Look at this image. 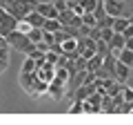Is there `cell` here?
Wrapping results in <instances>:
<instances>
[{
  "mask_svg": "<svg viewBox=\"0 0 133 125\" xmlns=\"http://www.w3.org/2000/svg\"><path fill=\"white\" fill-rule=\"evenodd\" d=\"M122 2H127V0H122Z\"/></svg>",
  "mask_w": 133,
  "mask_h": 125,
  "instance_id": "obj_28",
  "label": "cell"
},
{
  "mask_svg": "<svg viewBox=\"0 0 133 125\" xmlns=\"http://www.w3.org/2000/svg\"><path fill=\"white\" fill-rule=\"evenodd\" d=\"M109 49H111V54L118 56L120 49H124V36L122 34H113V38L109 40Z\"/></svg>",
  "mask_w": 133,
  "mask_h": 125,
  "instance_id": "obj_8",
  "label": "cell"
},
{
  "mask_svg": "<svg viewBox=\"0 0 133 125\" xmlns=\"http://www.w3.org/2000/svg\"><path fill=\"white\" fill-rule=\"evenodd\" d=\"M9 67V58H0V74H5Z\"/></svg>",
  "mask_w": 133,
  "mask_h": 125,
  "instance_id": "obj_26",
  "label": "cell"
},
{
  "mask_svg": "<svg viewBox=\"0 0 133 125\" xmlns=\"http://www.w3.org/2000/svg\"><path fill=\"white\" fill-rule=\"evenodd\" d=\"M36 11H40L44 18H58V11H56V7H53V2H38Z\"/></svg>",
  "mask_w": 133,
  "mask_h": 125,
  "instance_id": "obj_7",
  "label": "cell"
},
{
  "mask_svg": "<svg viewBox=\"0 0 133 125\" xmlns=\"http://www.w3.org/2000/svg\"><path fill=\"white\" fill-rule=\"evenodd\" d=\"M5 40L16 49V52H22V54H29L31 47H33V43L27 38V34H22V31H18V29H11L9 34L5 36Z\"/></svg>",
  "mask_w": 133,
  "mask_h": 125,
  "instance_id": "obj_1",
  "label": "cell"
},
{
  "mask_svg": "<svg viewBox=\"0 0 133 125\" xmlns=\"http://www.w3.org/2000/svg\"><path fill=\"white\" fill-rule=\"evenodd\" d=\"M53 7H56V11L60 14V11L69 9V0H53Z\"/></svg>",
  "mask_w": 133,
  "mask_h": 125,
  "instance_id": "obj_20",
  "label": "cell"
},
{
  "mask_svg": "<svg viewBox=\"0 0 133 125\" xmlns=\"http://www.w3.org/2000/svg\"><path fill=\"white\" fill-rule=\"evenodd\" d=\"M124 47H129V49H133V38H124Z\"/></svg>",
  "mask_w": 133,
  "mask_h": 125,
  "instance_id": "obj_27",
  "label": "cell"
},
{
  "mask_svg": "<svg viewBox=\"0 0 133 125\" xmlns=\"http://www.w3.org/2000/svg\"><path fill=\"white\" fill-rule=\"evenodd\" d=\"M118 60L124 62V65H129V67H133V49H129V47L120 49L118 52Z\"/></svg>",
  "mask_w": 133,
  "mask_h": 125,
  "instance_id": "obj_10",
  "label": "cell"
},
{
  "mask_svg": "<svg viewBox=\"0 0 133 125\" xmlns=\"http://www.w3.org/2000/svg\"><path fill=\"white\" fill-rule=\"evenodd\" d=\"M82 112V101H78V98H73L71 107H69V114H80Z\"/></svg>",
  "mask_w": 133,
  "mask_h": 125,
  "instance_id": "obj_19",
  "label": "cell"
},
{
  "mask_svg": "<svg viewBox=\"0 0 133 125\" xmlns=\"http://www.w3.org/2000/svg\"><path fill=\"white\" fill-rule=\"evenodd\" d=\"M102 2H104V11L109 16H122L124 14V5H127V2H122V0H102Z\"/></svg>",
  "mask_w": 133,
  "mask_h": 125,
  "instance_id": "obj_4",
  "label": "cell"
},
{
  "mask_svg": "<svg viewBox=\"0 0 133 125\" xmlns=\"http://www.w3.org/2000/svg\"><path fill=\"white\" fill-rule=\"evenodd\" d=\"M24 20H27V22L31 25V27H42V25H44V20H47V18H44V16L40 14V11L31 9V11H29L27 16H24Z\"/></svg>",
  "mask_w": 133,
  "mask_h": 125,
  "instance_id": "obj_6",
  "label": "cell"
},
{
  "mask_svg": "<svg viewBox=\"0 0 133 125\" xmlns=\"http://www.w3.org/2000/svg\"><path fill=\"white\" fill-rule=\"evenodd\" d=\"M122 36H124V38H133V20H131V22L127 25V27H124Z\"/></svg>",
  "mask_w": 133,
  "mask_h": 125,
  "instance_id": "obj_25",
  "label": "cell"
},
{
  "mask_svg": "<svg viewBox=\"0 0 133 125\" xmlns=\"http://www.w3.org/2000/svg\"><path fill=\"white\" fill-rule=\"evenodd\" d=\"M95 52L102 54V56H107V54L111 52V49H109V43H104L102 38H98V40H95Z\"/></svg>",
  "mask_w": 133,
  "mask_h": 125,
  "instance_id": "obj_13",
  "label": "cell"
},
{
  "mask_svg": "<svg viewBox=\"0 0 133 125\" xmlns=\"http://www.w3.org/2000/svg\"><path fill=\"white\" fill-rule=\"evenodd\" d=\"M122 98L124 101H133V89L131 87H127V85L122 87Z\"/></svg>",
  "mask_w": 133,
  "mask_h": 125,
  "instance_id": "obj_23",
  "label": "cell"
},
{
  "mask_svg": "<svg viewBox=\"0 0 133 125\" xmlns=\"http://www.w3.org/2000/svg\"><path fill=\"white\" fill-rule=\"evenodd\" d=\"M69 76H71V74H69V69H66V67H56V78H58V81L69 83Z\"/></svg>",
  "mask_w": 133,
  "mask_h": 125,
  "instance_id": "obj_14",
  "label": "cell"
},
{
  "mask_svg": "<svg viewBox=\"0 0 133 125\" xmlns=\"http://www.w3.org/2000/svg\"><path fill=\"white\" fill-rule=\"evenodd\" d=\"M47 85H49L47 81H42V78H38V76H36L27 94H29L31 98H40V96H44V94H47Z\"/></svg>",
  "mask_w": 133,
  "mask_h": 125,
  "instance_id": "obj_3",
  "label": "cell"
},
{
  "mask_svg": "<svg viewBox=\"0 0 133 125\" xmlns=\"http://www.w3.org/2000/svg\"><path fill=\"white\" fill-rule=\"evenodd\" d=\"M58 56H60V54H58V52H53V49H49V52L44 54V60H47V62H51V65H56Z\"/></svg>",
  "mask_w": 133,
  "mask_h": 125,
  "instance_id": "obj_21",
  "label": "cell"
},
{
  "mask_svg": "<svg viewBox=\"0 0 133 125\" xmlns=\"http://www.w3.org/2000/svg\"><path fill=\"white\" fill-rule=\"evenodd\" d=\"M16 29H18V31H22V34H29V29H31V25L27 22V20H16Z\"/></svg>",
  "mask_w": 133,
  "mask_h": 125,
  "instance_id": "obj_18",
  "label": "cell"
},
{
  "mask_svg": "<svg viewBox=\"0 0 133 125\" xmlns=\"http://www.w3.org/2000/svg\"><path fill=\"white\" fill-rule=\"evenodd\" d=\"M60 27H62V25H60V20H58V18H47V20H44V25H42L44 31H51V34H56Z\"/></svg>",
  "mask_w": 133,
  "mask_h": 125,
  "instance_id": "obj_12",
  "label": "cell"
},
{
  "mask_svg": "<svg viewBox=\"0 0 133 125\" xmlns=\"http://www.w3.org/2000/svg\"><path fill=\"white\" fill-rule=\"evenodd\" d=\"M113 34H115V31L111 27H100V38L104 40V43H109V40L113 38Z\"/></svg>",
  "mask_w": 133,
  "mask_h": 125,
  "instance_id": "obj_17",
  "label": "cell"
},
{
  "mask_svg": "<svg viewBox=\"0 0 133 125\" xmlns=\"http://www.w3.org/2000/svg\"><path fill=\"white\" fill-rule=\"evenodd\" d=\"M36 69H38V65H36V60H33V58H24V62H22V69H20V72H36Z\"/></svg>",
  "mask_w": 133,
  "mask_h": 125,
  "instance_id": "obj_16",
  "label": "cell"
},
{
  "mask_svg": "<svg viewBox=\"0 0 133 125\" xmlns=\"http://www.w3.org/2000/svg\"><path fill=\"white\" fill-rule=\"evenodd\" d=\"M87 69V58L84 56H78L76 58V72H84Z\"/></svg>",
  "mask_w": 133,
  "mask_h": 125,
  "instance_id": "obj_22",
  "label": "cell"
},
{
  "mask_svg": "<svg viewBox=\"0 0 133 125\" xmlns=\"http://www.w3.org/2000/svg\"><path fill=\"white\" fill-rule=\"evenodd\" d=\"M131 22V18H122V16H115L113 18V22H111V29H113L115 34H122L124 31V27Z\"/></svg>",
  "mask_w": 133,
  "mask_h": 125,
  "instance_id": "obj_9",
  "label": "cell"
},
{
  "mask_svg": "<svg viewBox=\"0 0 133 125\" xmlns=\"http://www.w3.org/2000/svg\"><path fill=\"white\" fill-rule=\"evenodd\" d=\"M47 94L53 98V101H62V98L66 96V83H62V81H58L56 76L49 81V85H47Z\"/></svg>",
  "mask_w": 133,
  "mask_h": 125,
  "instance_id": "obj_2",
  "label": "cell"
},
{
  "mask_svg": "<svg viewBox=\"0 0 133 125\" xmlns=\"http://www.w3.org/2000/svg\"><path fill=\"white\" fill-rule=\"evenodd\" d=\"M80 20H82V25H89V27H95V16H93V11H84V14L80 16Z\"/></svg>",
  "mask_w": 133,
  "mask_h": 125,
  "instance_id": "obj_15",
  "label": "cell"
},
{
  "mask_svg": "<svg viewBox=\"0 0 133 125\" xmlns=\"http://www.w3.org/2000/svg\"><path fill=\"white\" fill-rule=\"evenodd\" d=\"M27 38L31 40L33 45L40 43V40L44 38V29H42V27H31V29H29V34H27Z\"/></svg>",
  "mask_w": 133,
  "mask_h": 125,
  "instance_id": "obj_11",
  "label": "cell"
},
{
  "mask_svg": "<svg viewBox=\"0 0 133 125\" xmlns=\"http://www.w3.org/2000/svg\"><path fill=\"white\" fill-rule=\"evenodd\" d=\"M129 74H131V67L129 65H124V62L115 60V67H113V78L120 83H127L129 81Z\"/></svg>",
  "mask_w": 133,
  "mask_h": 125,
  "instance_id": "obj_5",
  "label": "cell"
},
{
  "mask_svg": "<svg viewBox=\"0 0 133 125\" xmlns=\"http://www.w3.org/2000/svg\"><path fill=\"white\" fill-rule=\"evenodd\" d=\"M82 112H87V114H93V112H98V110H95V107L91 105L89 101H82Z\"/></svg>",
  "mask_w": 133,
  "mask_h": 125,
  "instance_id": "obj_24",
  "label": "cell"
}]
</instances>
